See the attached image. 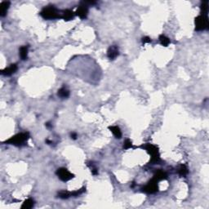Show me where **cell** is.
Wrapping results in <instances>:
<instances>
[{
  "label": "cell",
  "mask_w": 209,
  "mask_h": 209,
  "mask_svg": "<svg viewBox=\"0 0 209 209\" xmlns=\"http://www.w3.org/2000/svg\"><path fill=\"white\" fill-rule=\"evenodd\" d=\"M194 23H195V29L197 31H201V30L208 29L209 23L208 16L199 15L195 18Z\"/></svg>",
  "instance_id": "cell-4"
},
{
  "label": "cell",
  "mask_w": 209,
  "mask_h": 209,
  "mask_svg": "<svg viewBox=\"0 0 209 209\" xmlns=\"http://www.w3.org/2000/svg\"><path fill=\"white\" fill-rule=\"evenodd\" d=\"M0 7H1V9H0V16H4L6 15L7 12V10L10 7V2H3V3L0 4Z\"/></svg>",
  "instance_id": "cell-12"
},
{
  "label": "cell",
  "mask_w": 209,
  "mask_h": 209,
  "mask_svg": "<svg viewBox=\"0 0 209 209\" xmlns=\"http://www.w3.org/2000/svg\"><path fill=\"white\" fill-rule=\"evenodd\" d=\"M75 13L71 10H64L61 13V18H63L66 21H68V20L73 19L75 17Z\"/></svg>",
  "instance_id": "cell-10"
},
{
  "label": "cell",
  "mask_w": 209,
  "mask_h": 209,
  "mask_svg": "<svg viewBox=\"0 0 209 209\" xmlns=\"http://www.w3.org/2000/svg\"><path fill=\"white\" fill-rule=\"evenodd\" d=\"M58 196L59 198H61V199H68V198H69L71 196V193L68 192V191H61V192L59 193Z\"/></svg>",
  "instance_id": "cell-20"
},
{
  "label": "cell",
  "mask_w": 209,
  "mask_h": 209,
  "mask_svg": "<svg viewBox=\"0 0 209 209\" xmlns=\"http://www.w3.org/2000/svg\"><path fill=\"white\" fill-rule=\"evenodd\" d=\"M29 138V134L28 132H21L15 135L14 137H12L10 139L6 140L4 143L10 144V145H21L24 143H26Z\"/></svg>",
  "instance_id": "cell-1"
},
{
  "label": "cell",
  "mask_w": 209,
  "mask_h": 209,
  "mask_svg": "<svg viewBox=\"0 0 209 209\" xmlns=\"http://www.w3.org/2000/svg\"><path fill=\"white\" fill-rule=\"evenodd\" d=\"M70 137H71L72 139L76 140V139H77V134L75 133V132H73V133H71V135H70Z\"/></svg>",
  "instance_id": "cell-24"
},
{
  "label": "cell",
  "mask_w": 209,
  "mask_h": 209,
  "mask_svg": "<svg viewBox=\"0 0 209 209\" xmlns=\"http://www.w3.org/2000/svg\"><path fill=\"white\" fill-rule=\"evenodd\" d=\"M28 46H23L20 48V56L22 60H26L28 57Z\"/></svg>",
  "instance_id": "cell-14"
},
{
  "label": "cell",
  "mask_w": 209,
  "mask_h": 209,
  "mask_svg": "<svg viewBox=\"0 0 209 209\" xmlns=\"http://www.w3.org/2000/svg\"><path fill=\"white\" fill-rule=\"evenodd\" d=\"M109 129L111 131V132L114 134V136L116 138L120 139L122 137V132H121L120 128L118 126H111V127H109Z\"/></svg>",
  "instance_id": "cell-13"
},
{
  "label": "cell",
  "mask_w": 209,
  "mask_h": 209,
  "mask_svg": "<svg viewBox=\"0 0 209 209\" xmlns=\"http://www.w3.org/2000/svg\"><path fill=\"white\" fill-rule=\"evenodd\" d=\"M46 127L50 128V127H52V125H51V124H50V123H47V124H46Z\"/></svg>",
  "instance_id": "cell-25"
},
{
  "label": "cell",
  "mask_w": 209,
  "mask_h": 209,
  "mask_svg": "<svg viewBox=\"0 0 209 209\" xmlns=\"http://www.w3.org/2000/svg\"><path fill=\"white\" fill-rule=\"evenodd\" d=\"M16 70H17V65H16V64H12V65H10L9 67L3 69V70L1 71V74L3 75H6V76H10V75L14 74Z\"/></svg>",
  "instance_id": "cell-9"
},
{
  "label": "cell",
  "mask_w": 209,
  "mask_h": 209,
  "mask_svg": "<svg viewBox=\"0 0 209 209\" xmlns=\"http://www.w3.org/2000/svg\"><path fill=\"white\" fill-rule=\"evenodd\" d=\"M118 54H119V52H118V48L117 46L112 45L108 49L107 56L108 58L110 59V60H114L118 56Z\"/></svg>",
  "instance_id": "cell-8"
},
{
  "label": "cell",
  "mask_w": 209,
  "mask_h": 209,
  "mask_svg": "<svg viewBox=\"0 0 209 209\" xmlns=\"http://www.w3.org/2000/svg\"><path fill=\"white\" fill-rule=\"evenodd\" d=\"M178 173L180 176H186L188 174V168L186 167V165H180L178 169Z\"/></svg>",
  "instance_id": "cell-19"
},
{
  "label": "cell",
  "mask_w": 209,
  "mask_h": 209,
  "mask_svg": "<svg viewBox=\"0 0 209 209\" xmlns=\"http://www.w3.org/2000/svg\"><path fill=\"white\" fill-rule=\"evenodd\" d=\"M91 173H92L93 175H97L98 170L96 169V167H92V168H91Z\"/></svg>",
  "instance_id": "cell-23"
},
{
  "label": "cell",
  "mask_w": 209,
  "mask_h": 209,
  "mask_svg": "<svg viewBox=\"0 0 209 209\" xmlns=\"http://www.w3.org/2000/svg\"><path fill=\"white\" fill-rule=\"evenodd\" d=\"M56 175L62 181H68L74 177V175L65 167H61L56 171Z\"/></svg>",
  "instance_id": "cell-6"
},
{
  "label": "cell",
  "mask_w": 209,
  "mask_h": 209,
  "mask_svg": "<svg viewBox=\"0 0 209 209\" xmlns=\"http://www.w3.org/2000/svg\"><path fill=\"white\" fill-rule=\"evenodd\" d=\"M132 147V143L129 139H127V140L124 141V148L125 150H127V149H130Z\"/></svg>",
  "instance_id": "cell-21"
},
{
  "label": "cell",
  "mask_w": 209,
  "mask_h": 209,
  "mask_svg": "<svg viewBox=\"0 0 209 209\" xmlns=\"http://www.w3.org/2000/svg\"><path fill=\"white\" fill-rule=\"evenodd\" d=\"M143 148L146 150L149 154L151 155L150 163H153V164H155V163L159 162L160 158L158 147H156L155 145H150V144H146V145H143Z\"/></svg>",
  "instance_id": "cell-3"
},
{
  "label": "cell",
  "mask_w": 209,
  "mask_h": 209,
  "mask_svg": "<svg viewBox=\"0 0 209 209\" xmlns=\"http://www.w3.org/2000/svg\"><path fill=\"white\" fill-rule=\"evenodd\" d=\"M34 205V202L32 199H28L25 200V202H23V204L21 205V208L22 209H30L32 208Z\"/></svg>",
  "instance_id": "cell-15"
},
{
  "label": "cell",
  "mask_w": 209,
  "mask_h": 209,
  "mask_svg": "<svg viewBox=\"0 0 209 209\" xmlns=\"http://www.w3.org/2000/svg\"><path fill=\"white\" fill-rule=\"evenodd\" d=\"M88 6H86L84 4L83 5H80L78 7L76 12H75V15H77L78 16H79L81 19H85L87 16H88Z\"/></svg>",
  "instance_id": "cell-7"
},
{
  "label": "cell",
  "mask_w": 209,
  "mask_h": 209,
  "mask_svg": "<svg viewBox=\"0 0 209 209\" xmlns=\"http://www.w3.org/2000/svg\"><path fill=\"white\" fill-rule=\"evenodd\" d=\"M153 178L156 179L158 181H159L162 180H166L167 178V175L165 172H163L162 170H158L156 172L154 173Z\"/></svg>",
  "instance_id": "cell-11"
},
{
  "label": "cell",
  "mask_w": 209,
  "mask_h": 209,
  "mask_svg": "<svg viewBox=\"0 0 209 209\" xmlns=\"http://www.w3.org/2000/svg\"><path fill=\"white\" fill-rule=\"evenodd\" d=\"M201 15H204V16H208V1H203L201 3Z\"/></svg>",
  "instance_id": "cell-16"
},
{
  "label": "cell",
  "mask_w": 209,
  "mask_h": 209,
  "mask_svg": "<svg viewBox=\"0 0 209 209\" xmlns=\"http://www.w3.org/2000/svg\"><path fill=\"white\" fill-rule=\"evenodd\" d=\"M158 180L154 178H152L149 182L147 183V185L144 186L142 188V191L146 194H154L158 191L159 186H158Z\"/></svg>",
  "instance_id": "cell-5"
},
{
  "label": "cell",
  "mask_w": 209,
  "mask_h": 209,
  "mask_svg": "<svg viewBox=\"0 0 209 209\" xmlns=\"http://www.w3.org/2000/svg\"><path fill=\"white\" fill-rule=\"evenodd\" d=\"M151 42V39L149 38V37H144L142 39V42L143 43H147V42Z\"/></svg>",
  "instance_id": "cell-22"
},
{
  "label": "cell",
  "mask_w": 209,
  "mask_h": 209,
  "mask_svg": "<svg viewBox=\"0 0 209 209\" xmlns=\"http://www.w3.org/2000/svg\"><path fill=\"white\" fill-rule=\"evenodd\" d=\"M40 15L47 20L56 19V18H61V15L60 14L59 11L54 6H48L44 7L40 12Z\"/></svg>",
  "instance_id": "cell-2"
},
{
  "label": "cell",
  "mask_w": 209,
  "mask_h": 209,
  "mask_svg": "<svg viewBox=\"0 0 209 209\" xmlns=\"http://www.w3.org/2000/svg\"><path fill=\"white\" fill-rule=\"evenodd\" d=\"M159 41L160 43L163 46H164V47H167L170 43V39L167 36L164 35V34H161L159 36Z\"/></svg>",
  "instance_id": "cell-18"
},
{
  "label": "cell",
  "mask_w": 209,
  "mask_h": 209,
  "mask_svg": "<svg viewBox=\"0 0 209 209\" xmlns=\"http://www.w3.org/2000/svg\"><path fill=\"white\" fill-rule=\"evenodd\" d=\"M58 96L61 98H67L69 96V91L66 88H61L59 89Z\"/></svg>",
  "instance_id": "cell-17"
}]
</instances>
